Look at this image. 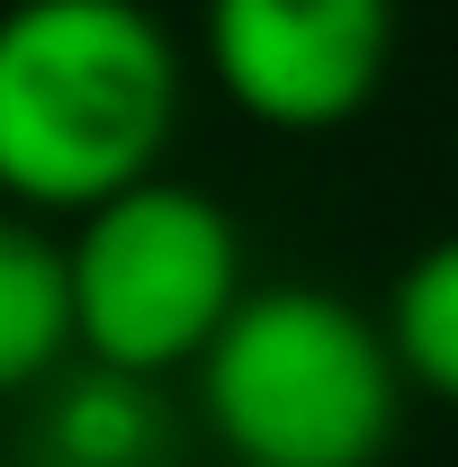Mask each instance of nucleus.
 Masks as SVG:
<instances>
[{
    "label": "nucleus",
    "mask_w": 458,
    "mask_h": 467,
    "mask_svg": "<svg viewBox=\"0 0 458 467\" xmlns=\"http://www.w3.org/2000/svg\"><path fill=\"white\" fill-rule=\"evenodd\" d=\"M18 467H180V413L153 378L72 359L27 396Z\"/></svg>",
    "instance_id": "nucleus-5"
},
{
    "label": "nucleus",
    "mask_w": 458,
    "mask_h": 467,
    "mask_svg": "<svg viewBox=\"0 0 458 467\" xmlns=\"http://www.w3.org/2000/svg\"><path fill=\"white\" fill-rule=\"evenodd\" d=\"M180 126V46L144 0L0 9V198L109 207L144 189Z\"/></svg>",
    "instance_id": "nucleus-1"
},
{
    "label": "nucleus",
    "mask_w": 458,
    "mask_h": 467,
    "mask_svg": "<svg viewBox=\"0 0 458 467\" xmlns=\"http://www.w3.org/2000/svg\"><path fill=\"white\" fill-rule=\"evenodd\" d=\"M81 342L72 315V243L36 234L18 207H0V396H36L63 350Z\"/></svg>",
    "instance_id": "nucleus-6"
},
{
    "label": "nucleus",
    "mask_w": 458,
    "mask_h": 467,
    "mask_svg": "<svg viewBox=\"0 0 458 467\" xmlns=\"http://www.w3.org/2000/svg\"><path fill=\"white\" fill-rule=\"evenodd\" d=\"M387 342H396L413 387H432L441 405H458V234L432 243L396 279V324H387Z\"/></svg>",
    "instance_id": "nucleus-7"
},
{
    "label": "nucleus",
    "mask_w": 458,
    "mask_h": 467,
    "mask_svg": "<svg viewBox=\"0 0 458 467\" xmlns=\"http://www.w3.org/2000/svg\"><path fill=\"white\" fill-rule=\"evenodd\" d=\"M198 405L234 467H378L404 413L396 342L333 288H252L198 359Z\"/></svg>",
    "instance_id": "nucleus-2"
},
{
    "label": "nucleus",
    "mask_w": 458,
    "mask_h": 467,
    "mask_svg": "<svg viewBox=\"0 0 458 467\" xmlns=\"http://www.w3.org/2000/svg\"><path fill=\"white\" fill-rule=\"evenodd\" d=\"M243 234L189 180H144L109 207H90L72 234V315L81 359L162 378L180 359H207L243 306Z\"/></svg>",
    "instance_id": "nucleus-3"
},
{
    "label": "nucleus",
    "mask_w": 458,
    "mask_h": 467,
    "mask_svg": "<svg viewBox=\"0 0 458 467\" xmlns=\"http://www.w3.org/2000/svg\"><path fill=\"white\" fill-rule=\"evenodd\" d=\"M396 0H207V63L225 99L279 135H324L378 99Z\"/></svg>",
    "instance_id": "nucleus-4"
}]
</instances>
